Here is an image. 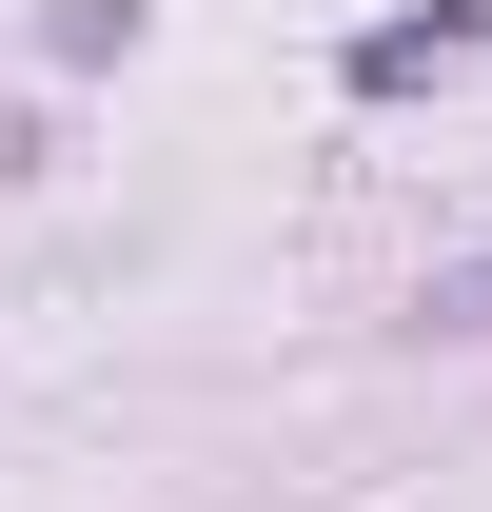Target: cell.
<instances>
[{
	"mask_svg": "<svg viewBox=\"0 0 492 512\" xmlns=\"http://www.w3.org/2000/svg\"><path fill=\"white\" fill-rule=\"evenodd\" d=\"M473 40H492V0H433V20H374V40H355V79L394 99V79H433V60H473Z\"/></svg>",
	"mask_w": 492,
	"mask_h": 512,
	"instance_id": "obj_1",
	"label": "cell"
},
{
	"mask_svg": "<svg viewBox=\"0 0 492 512\" xmlns=\"http://www.w3.org/2000/svg\"><path fill=\"white\" fill-rule=\"evenodd\" d=\"M433 335H492V256H433V296H414Z\"/></svg>",
	"mask_w": 492,
	"mask_h": 512,
	"instance_id": "obj_2",
	"label": "cell"
}]
</instances>
